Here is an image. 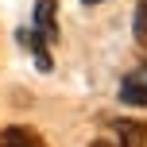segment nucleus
I'll use <instances>...</instances> for the list:
<instances>
[{"mask_svg": "<svg viewBox=\"0 0 147 147\" xmlns=\"http://www.w3.org/2000/svg\"><path fill=\"white\" fill-rule=\"evenodd\" d=\"M31 27H35L47 43H54V39H58V0H35V23H31Z\"/></svg>", "mask_w": 147, "mask_h": 147, "instance_id": "f257e3e1", "label": "nucleus"}, {"mask_svg": "<svg viewBox=\"0 0 147 147\" xmlns=\"http://www.w3.org/2000/svg\"><path fill=\"white\" fill-rule=\"evenodd\" d=\"M120 101H124V105H140V109H147V66L132 70L124 81H120Z\"/></svg>", "mask_w": 147, "mask_h": 147, "instance_id": "f03ea898", "label": "nucleus"}, {"mask_svg": "<svg viewBox=\"0 0 147 147\" xmlns=\"http://www.w3.org/2000/svg\"><path fill=\"white\" fill-rule=\"evenodd\" d=\"M16 39H20V47H27V51L35 54V66H39V70L51 74V66H54V62H51V51H47V39L39 35L35 27H20V31H16Z\"/></svg>", "mask_w": 147, "mask_h": 147, "instance_id": "7ed1b4c3", "label": "nucleus"}, {"mask_svg": "<svg viewBox=\"0 0 147 147\" xmlns=\"http://www.w3.org/2000/svg\"><path fill=\"white\" fill-rule=\"evenodd\" d=\"M116 147H147V124L143 120H112Z\"/></svg>", "mask_w": 147, "mask_h": 147, "instance_id": "20e7f679", "label": "nucleus"}, {"mask_svg": "<svg viewBox=\"0 0 147 147\" xmlns=\"http://www.w3.org/2000/svg\"><path fill=\"white\" fill-rule=\"evenodd\" d=\"M0 147H43V140H39L35 132H27V128H8Z\"/></svg>", "mask_w": 147, "mask_h": 147, "instance_id": "39448f33", "label": "nucleus"}, {"mask_svg": "<svg viewBox=\"0 0 147 147\" xmlns=\"http://www.w3.org/2000/svg\"><path fill=\"white\" fill-rule=\"evenodd\" d=\"M132 35H136V47L147 54V0L136 4V20H132Z\"/></svg>", "mask_w": 147, "mask_h": 147, "instance_id": "423d86ee", "label": "nucleus"}, {"mask_svg": "<svg viewBox=\"0 0 147 147\" xmlns=\"http://www.w3.org/2000/svg\"><path fill=\"white\" fill-rule=\"evenodd\" d=\"M89 147H109V143H105V140H97V143H89Z\"/></svg>", "mask_w": 147, "mask_h": 147, "instance_id": "0eeeda50", "label": "nucleus"}, {"mask_svg": "<svg viewBox=\"0 0 147 147\" xmlns=\"http://www.w3.org/2000/svg\"><path fill=\"white\" fill-rule=\"evenodd\" d=\"M81 4H105V0H81Z\"/></svg>", "mask_w": 147, "mask_h": 147, "instance_id": "6e6552de", "label": "nucleus"}]
</instances>
